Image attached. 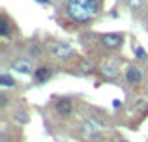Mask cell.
I'll list each match as a JSON object with an SVG mask.
<instances>
[{"label": "cell", "mask_w": 148, "mask_h": 142, "mask_svg": "<svg viewBox=\"0 0 148 142\" xmlns=\"http://www.w3.org/2000/svg\"><path fill=\"white\" fill-rule=\"evenodd\" d=\"M101 10L99 0H68L66 2V15L73 22H90L98 17Z\"/></svg>", "instance_id": "1"}, {"label": "cell", "mask_w": 148, "mask_h": 142, "mask_svg": "<svg viewBox=\"0 0 148 142\" xmlns=\"http://www.w3.org/2000/svg\"><path fill=\"white\" fill-rule=\"evenodd\" d=\"M49 54L54 60H58V62H68V60H71L75 56V49L69 43H66V41H58V43H54L49 49Z\"/></svg>", "instance_id": "2"}, {"label": "cell", "mask_w": 148, "mask_h": 142, "mask_svg": "<svg viewBox=\"0 0 148 142\" xmlns=\"http://www.w3.org/2000/svg\"><path fill=\"white\" fill-rule=\"evenodd\" d=\"M122 43H124V36L118 32H109V34L101 36V45L107 51H116V49L122 47Z\"/></svg>", "instance_id": "3"}, {"label": "cell", "mask_w": 148, "mask_h": 142, "mask_svg": "<svg viewBox=\"0 0 148 142\" xmlns=\"http://www.w3.org/2000/svg\"><path fill=\"white\" fill-rule=\"evenodd\" d=\"M10 67L13 71L21 73V75H30V73L34 75V71H36L34 66H32V60H28V58H15V60H11Z\"/></svg>", "instance_id": "4"}, {"label": "cell", "mask_w": 148, "mask_h": 142, "mask_svg": "<svg viewBox=\"0 0 148 142\" xmlns=\"http://www.w3.org/2000/svg\"><path fill=\"white\" fill-rule=\"evenodd\" d=\"M54 110H56V114L60 118H69L73 114V103L68 97H60L54 103Z\"/></svg>", "instance_id": "5"}, {"label": "cell", "mask_w": 148, "mask_h": 142, "mask_svg": "<svg viewBox=\"0 0 148 142\" xmlns=\"http://www.w3.org/2000/svg\"><path fill=\"white\" fill-rule=\"evenodd\" d=\"M83 133H84V137H88L90 140H94V139H99V135H101V127L98 124H94V122L88 118V120H84L83 122Z\"/></svg>", "instance_id": "6"}, {"label": "cell", "mask_w": 148, "mask_h": 142, "mask_svg": "<svg viewBox=\"0 0 148 142\" xmlns=\"http://www.w3.org/2000/svg\"><path fill=\"white\" fill-rule=\"evenodd\" d=\"M99 71H101V75H103L107 80H114L116 77L120 75V66L116 62H105Z\"/></svg>", "instance_id": "7"}, {"label": "cell", "mask_w": 148, "mask_h": 142, "mask_svg": "<svg viewBox=\"0 0 148 142\" xmlns=\"http://www.w3.org/2000/svg\"><path fill=\"white\" fill-rule=\"evenodd\" d=\"M141 80H143V71L139 69L137 66H130L126 69V82L130 84V86H137Z\"/></svg>", "instance_id": "8"}, {"label": "cell", "mask_w": 148, "mask_h": 142, "mask_svg": "<svg viewBox=\"0 0 148 142\" xmlns=\"http://www.w3.org/2000/svg\"><path fill=\"white\" fill-rule=\"evenodd\" d=\"M53 77V69L47 66H41V67H38L36 71H34V80H36L38 84H43V82H47V80Z\"/></svg>", "instance_id": "9"}, {"label": "cell", "mask_w": 148, "mask_h": 142, "mask_svg": "<svg viewBox=\"0 0 148 142\" xmlns=\"http://www.w3.org/2000/svg\"><path fill=\"white\" fill-rule=\"evenodd\" d=\"M0 86H4V88H15V86H17V80H15L8 71H4L2 75H0Z\"/></svg>", "instance_id": "10"}, {"label": "cell", "mask_w": 148, "mask_h": 142, "mask_svg": "<svg viewBox=\"0 0 148 142\" xmlns=\"http://www.w3.org/2000/svg\"><path fill=\"white\" fill-rule=\"evenodd\" d=\"M10 32H11L10 21H8V17L4 15L2 21H0V36H2V37H8V36H10Z\"/></svg>", "instance_id": "11"}, {"label": "cell", "mask_w": 148, "mask_h": 142, "mask_svg": "<svg viewBox=\"0 0 148 142\" xmlns=\"http://www.w3.org/2000/svg\"><path fill=\"white\" fill-rule=\"evenodd\" d=\"M133 110L137 114H148V101L146 99H139V101L133 105Z\"/></svg>", "instance_id": "12"}, {"label": "cell", "mask_w": 148, "mask_h": 142, "mask_svg": "<svg viewBox=\"0 0 148 142\" xmlns=\"http://www.w3.org/2000/svg\"><path fill=\"white\" fill-rule=\"evenodd\" d=\"M133 52H135V58H137V60H141V62H146V60H148L146 51L141 47V45H133Z\"/></svg>", "instance_id": "13"}, {"label": "cell", "mask_w": 148, "mask_h": 142, "mask_svg": "<svg viewBox=\"0 0 148 142\" xmlns=\"http://www.w3.org/2000/svg\"><path fill=\"white\" fill-rule=\"evenodd\" d=\"M28 54L32 56V58H40V54H41V49H40V45H38L36 41L28 45Z\"/></svg>", "instance_id": "14"}, {"label": "cell", "mask_w": 148, "mask_h": 142, "mask_svg": "<svg viewBox=\"0 0 148 142\" xmlns=\"http://www.w3.org/2000/svg\"><path fill=\"white\" fill-rule=\"evenodd\" d=\"M143 2H145V0H127V6H130L131 10H139V7L143 6Z\"/></svg>", "instance_id": "15"}, {"label": "cell", "mask_w": 148, "mask_h": 142, "mask_svg": "<svg viewBox=\"0 0 148 142\" xmlns=\"http://www.w3.org/2000/svg\"><path fill=\"white\" fill-rule=\"evenodd\" d=\"M15 120L21 122V124H26V122H28V118H26V112H17V114H15Z\"/></svg>", "instance_id": "16"}, {"label": "cell", "mask_w": 148, "mask_h": 142, "mask_svg": "<svg viewBox=\"0 0 148 142\" xmlns=\"http://www.w3.org/2000/svg\"><path fill=\"white\" fill-rule=\"evenodd\" d=\"M81 69H83V73H84V75H88V73H92V69H94V67H92V64L84 62V64H83V67H81Z\"/></svg>", "instance_id": "17"}, {"label": "cell", "mask_w": 148, "mask_h": 142, "mask_svg": "<svg viewBox=\"0 0 148 142\" xmlns=\"http://www.w3.org/2000/svg\"><path fill=\"white\" fill-rule=\"evenodd\" d=\"M122 107V101L120 99H112V109H120Z\"/></svg>", "instance_id": "18"}, {"label": "cell", "mask_w": 148, "mask_h": 142, "mask_svg": "<svg viewBox=\"0 0 148 142\" xmlns=\"http://www.w3.org/2000/svg\"><path fill=\"white\" fill-rule=\"evenodd\" d=\"M8 105V97H6V94H2V107H6Z\"/></svg>", "instance_id": "19"}, {"label": "cell", "mask_w": 148, "mask_h": 142, "mask_svg": "<svg viewBox=\"0 0 148 142\" xmlns=\"http://www.w3.org/2000/svg\"><path fill=\"white\" fill-rule=\"evenodd\" d=\"M0 142H11L10 139H8V137L6 135H2V139H0Z\"/></svg>", "instance_id": "20"}, {"label": "cell", "mask_w": 148, "mask_h": 142, "mask_svg": "<svg viewBox=\"0 0 148 142\" xmlns=\"http://www.w3.org/2000/svg\"><path fill=\"white\" fill-rule=\"evenodd\" d=\"M36 2H40V4H51L49 0H36Z\"/></svg>", "instance_id": "21"}, {"label": "cell", "mask_w": 148, "mask_h": 142, "mask_svg": "<svg viewBox=\"0 0 148 142\" xmlns=\"http://www.w3.org/2000/svg\"><path fill=\"white\" fill-rule=\"evenodd\" d=\"M116 142H130V140H126V139H120V140H116Z\"/></svg>", "instance_id": "22"}]
</instances>
